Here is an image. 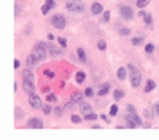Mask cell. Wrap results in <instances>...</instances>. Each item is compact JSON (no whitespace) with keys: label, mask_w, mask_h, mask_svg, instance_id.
Masks as SVG:
<instances>
[{"label":"cell","mask_w":159,"mask_h":140,"mask_svg":"<svg viewBox=\"0 0 159 140\" xmlns=\"http://www.w3.org/2000/svg\"><path fill=\"white\" fill-rule=\"evenodd\" d=\"M127 70H129V75H130V83H132L134 88H139L140 86V81H142V73L140 70L134 67V65H127Z\"/></svg>","instance_id":"6da1fadb"},{"label":"cell","mask_w":159,"mask_h":140,"mask_svg":"<svg viewBox=\"0 0 159 140\" xmlns=\"http://www.w3.org/2000/svg\"><path fill=\"white\" fill-rule=\"evenodd\" d=\"M46 50H48V45L43 43V41H38L35 45V48H33V56L38 59V62L46 59Z\"/></svg>","instance_id":"7a4b0ae2"},{"label":"cell","mask_w":159,"mask_h":140,"mask_svg":"<svg viewBox=\"0 0 159 140\" xmlns=\"http://www.w3.org/2000/svg\"><path fill=\"white\" fill-rule=\"evenodd\" d=\"M65 8L73 13H81V11H85V3L81 0H67Z\"/></svg>","instance_id":"3957f363"},{"label":"cell","mask_w":159,"mask_h":140,"mask_svg":"<svg viewBox=\"0 0 159 140\" xmlns=\"http://www.w3.org/2000/svg\"><path fill=\"white\" fill-rule=\"evenodd\" d=\"M127 111H129V115H127V118H130V120H132L137 126H143V121L140 120L139 118V115L135 113V108H134V105H127Z\"/></svg>","instance_id":"277c9868"},{"label":"cell","mask_w":159,"mask_h":140,"mask_svg":"<svg viewBox=\"0 0 159 140\" xmlns=\"http://www.w3.org/2000/svg\"><path fill=\"white\" fill-rule=\"evenodd\" d=\"M51 24L56 27V29H64L65 27V18L62 15H54L51 18Z\"/></svg>","instance_id":"5b68a950"},{"label":"cell","mask_w":159,"mask_h":140,"mask_svg":"<svg viewBox=\"0 0 159 140\" xmlns=\"http://www.w3.org/2000/svg\"><path fill=\"white\" fill-rule=\"evenodd\" d=\"M119 13H121V16H123L124 19H132V18H134V11H132V8H130V6H127V5H121V6H119Z\"/></svg>","instance_id":"8992f818"},{"label":"cell","mask_w":159,"mask_h":140,"mask_svg":"<svg viewBox=\"0 0 159 140\" xmlns=\"http://www.w3.org/2000/svg\"><path fill=\"white\" fill-rule=\"evenodd\" d=\"M29 102L33 108H41V99L35 94H29Z\"/></svg>","instance_id":"52a82bcc"},{"label":"cell","mask_w":159,"mask_h":140,"mask_svg":"<svg viewBox=\"0 0 159 140\" xmlns=\"http://www.w3.org/2000/svg\"><path fill=\"white\" fill-rule=\"evenodd\" d=\"M27 126H29V128H33V129H41L43 128V121L38 120V118H32V120H29Z\"/></svg>","instance_id":"ba28073f"},{"label":"cell","mask_w":159,"mask_h":140,"mask_svg":"<svg viewBox=\"0 0 159 140\" xmlns=\"http://www.w3.org/2000/svg\"><path fill=\"white\" fill-rule=\"evenodd\" d=\"M86 94H83V93H78V91H77V93H73L72 94V97H70V100H73L75 103H81L83 102V97H85Z\"/></svg>","instance_id":"9c48e42d"},{"label":"cell","mask_w":159,"mask_h":140,"mask_svg":"<svg viewBox=\"0 0 159 140\" xmlns=\"http://www.w3.org/2000/svg\"><path fill=\"white\" fill-rule=\"evenodd\" d=\"M24 91L27 94H33V91H35V86H33V81H24Z\"/></svg>","instance_id":"30bf717a"},{"label":"cell","mask_w":159,"mask_h":140,"mask_svg":"<svg viewBox=\"0 0 159 140\" xmlns=\"http://www.w3.org/2000/svg\"><path fill=\"white\" fill-rule=\"evenodd\" d=\"M80 110L83 111V113H92V107H91V105H88L86 102H81L80 103Z\"/></svg>","instance_id":"8fae6325"},{"label":"cell","mask_w":159,"mask_h":140,"mask_svg":"<svg viewBox=\"0 0 159 140\" xmlns=\"http://www.w3.org/2000/svg\"><path fill=\"white\" fill-rule=\"evenodd\" d=\"M48 50H50V53H51V56H60L62 53V50H59V48H56L54 45H48Z\"/></svg>","instance_id":"7c38bea8"},{"label":"cell","mask_w":159,"mask_h":140,"mask_svg":"<svg viewBox=\"0 0 159 140\" xmlns=\"http://www.w3.org/2000/svg\"><path fill=\"white\" fill-rule=\"evenodd\" d=\"M140 16L145 18V23H147L148 27H153V19H151V15H148V13H145V11H140Z\"/></svg>","instance_id":"4fadbf2b"},{"label":"cell","mask_w":159,"mask_h":140,"mask_svg":"<svg viewBox=\"0 0 159 140\" xmlns=\"http://www.w3.org/2000/svg\"><path fill=\"white\" fill-rule=\"evenodd\" d=\"M91 11H92V15H99V13H102L103 11V8H102V5L100 3H92V6H91Z\"/></svg>","instance_id":"5bb4252c"},{"label":"cell","mask_w":159,"mask_h":140,"mask_svg":"<svg viewBox=\"0 0 159 140\" xmlns=\"http://www.w3.org/2000/svg\"><path fill=\"white\" fill-rule=\"evenodd\" d=\"M22 80H24V81H33V73L30 72L29 68L22 72Z\"/></svg>","instance_id":"9a60e30c"},{"label":"cell","mask_w":159,"mask_h":140,"mask_svg":"<svg viewBox=\"0 0 159 140\" xmlns=\"http://www.w3.org/2000/svg\"><path fill=\"white\" fill-rule=\"evenodd\" d=\"M27 65H29V67H33V65H37V62H38V59L35 58V56H33V54H29V56H27Z\"/></svg>","instance_id":"2e32d148"},{"label":"cell","mask_w":159,"mask_h":140,"mask_svg":"<svg viewBox=\"0 0 159 140\" xmlns=\"http://www.w3.org/2000/svg\"><path fill=\"white\" fill-rule=\"evenodd\" d=\"M154 88H156V83L153 80H148L147 81V86H145V93H151Z\"/></svg>","instance_id":"e0dca14e"},{"label":"cell","mask_w":159,"mask_h":140,"mask_svg":"<svg viewBox=\"0 0 159 140\" xmlns=\"http://www.w3.org/2000/svg\"><path fill=\"white\" fill-rule=\"evenodd\" d=\"M77 54H78L80 62H86V53H85V50H83V48H78V50H77Z\"/></svg>","instance_id":"ac0fdd59"},{"label":"cell","mask_w":159,"mask_h":140,"mask_svg":"<svg viewBox=\"0 0 159 140\" xmlns=\"http://www.w3.org/2000/svg\"><path fill=\"white\" fill-rule=\"evenodd\" d=\"M108 91H110V85H108V83H105V85L102 86V89L99 91V96H100V97H102V96H107Z\"/></svg>","instance_id":"d6986e66"},{"label":"cell","mask_w":159,"mask_h":140,"mask_svg":"<svg viewBox=\"0 0 159 140\" xmlns=\"http://www.w3.org/2000/svg\"><path fill=\"white\" fill-rule=\"evenodd\" d=\"M143 40H145V37H135V38H132V45L134 46H137V45H140V43H143Z\"/></svg>","instance_id":"ffe728a7"},{"label":"cell","mask_w":159,"mask_h":140,"mask_svg":"<svg viewBox=\"0 0 159 140\" xmlns=\"http://www.w3.org/2000/svg\"><path fill=\"white\" fill-rule=\"evenodd\" d=\"M116 76H118V80H124V78H126V70H124V68H118Z\"/></svg>","instance_id":"44dd1931"},{"label":"cell","mask_w":159,"mask_h":140,"mask_svg":"<svg viewBox=\"0 0 159 140\" xmlns=\"http://www.w3.org/2000/svg\"><path fill=\"white\" fill-rule=\"evenodd\" d=\"M85 78H86V73L85 72H78L77 73V83H83V81H85Z\"/></svg>","instance_id":"7402d4cb"},{"label":"cell","mask_w":159,"mask_h":140,"mask_svg":"<svg viewBox=\"0 0 159 140\" xmlns=\"http://www.w3.org/2000/svg\"><path fill=\"white\" fill-rule=\"evenodd\" d=\"M123 97H124V93L121 89H116L115 91V100H119V99H123Z\"/></svg>","instance_id":"603a6c76"},{"label":"cell","mask_w":159,"mask_h":140,"mask_svg":"<svg viewBox=\"0 0 159 140\" xmlns=\"http://www.w3.org/2000/svg\"><path fill=\"white\" fill-rule=\"evenodd\" d=\"M148 3H150V0H137V6L139 8H145Z\"/></svg>","instance_id":"cb8c5ba5"},{"label":"cell","mask_w":159,"mask_h":140,"mask_svg":"<svg viewBox=\"0 0 159 140\" xmlns=\"http://www.w3.org/2000/svg\"><path fill=\"white\" fill-rule=\"evenodd\" d=\"M110 115L112 116L118 115V105H112V107H110Z\"/></svg>","instance_id":"d4e9b609"},{"label":"cell","mask_w":159,"mask_h":140,"mask_svg":"<svg viewBox=\"0 0 159 140\" xmlns=\"http://www.w3.org/2000/svg\"><path fill=\"white\" fill-rule=\"evenodd\" d=\"M97 48H99L100 51H105V50H107V45H105V41H103V40H100L99 43H97Z\"/></svg>","instance_id":"484cf974"},{"label":"cell","mask_w":159,"mask_h":140,"mask_svg":"<svg viewBox=\"0 0 159 140\" xmlns=\"http://www.w3.org/2000/svg\"><path fill=\"white\" fill-rule=\"evenodd\" d=\"M45 75H46V78H50V80H53L54 76H56L54 72H51V70H45Z\"/></svg>","instance_id":"4316f807"},{"label":"cell","mask_w":159,"mask_h":140,"mask_svg":"<svg viewBox=\"0 0 159 140\" xmlns=\"http://www.w3.org/2000/svg\"><path fill=\"white\" fill-rule=\"evenodd\" d=\"M46 100L48 102H56L57 100V97L54 96V94H48V97H46Z\"/></svg>","instance_id":"83f0119b"},{"label":"cell","mask_w":159,"mask_h":140,"mask_svg":"<svg viewBox=\"0 0 159 140\" xmlns=\"http://www.w3.org/2000/svg\"><path fill=\"white\" fill-rule=\"evenodd\" d=\"M95 118H97V115H95L94 111H92V113H88V115H86V120H88V121H91V120H95Z\"/></svg>","instance_id":"f1b7e54d"},{"label":"cell","mask_w":159,"mask_h":140,"mask_svg":"<svg viewBox=\"0 0 159 140\" xmlns=\"http://www.w3.org/2000/svg\"><path fill=\"white\" fill-rule=\"evenodd\" d=\"M50 8H51L50 5H43V6H41V13H43V15H48V11H50Z\"/></svg>","instance_id":"f546056e"},{"label":"cell","mask_w":159,"mask_h":140,"mask_svg":"<svg viewBox=\"0 0 159 140\" xmlns=\"http://www.w3.org/2000/svg\"><path fill=\"white\" fill-rule=\"evenodd\" d=\"M85 94H86L88 97H92V96H94V91H92V88H86Z\"/></svg>","instance_id":"4dcf8cb0"},{"label":"cell","mask_w":159,"mask_h":140,"mask_svg":"<svg viewBox=\"0 0 159 140\" xmlns=\"http://www.w3.org/2000/svg\"><path fill=\"white\" fill-rule=\"evenodd\" d=\"M145 51H147L148 54L153 53V51H154V46H153V45H147V46H145Z\"/></svg>","instance_id":"1f68e13d"},{"label":"cell","mask_w":159,"mask_h":140,"mask_svg":"<svg viewBox=\"0 0 159 140\" xmlns=\"http://www.w3.org/2000/svg\"><path fill=\"white\" fill-rule=\"evenodd\" d=\"M43 111L46 115H50L51 113V107H50V105H43Z\"/></svg>","instance_id":"d6a6232c"},{"label":"cell","mask_w":159,"mask_h":140,"mask_svg":"<svg viewBox=\"0 0 159 140\" xmlns=\"http://www.w3.org/2000/svg\"><path fill=\"white\" fill-rule=\"evenodd\" d=\"M102 19H103V23H107V21L110 19V13L105 11V13H103V16H102Z\"/></svg>","instance_id":"836d02e7"},{"label":"cell","mask_w":159,"mask_h":140,"mask_svg":"<svg viewBox=\"0 0 159 140\" xmlns=\"http://www.w3.org/2000/svg\"><path fill=\"white\" fill-rule=\"evenodd\" d=\"M72 121H73V123H80L81 118H80L78 115H72Z\"/></svg>","instance_id":"e575fe53"},{"label":"cell","mask_w":159,"mask_h":140,"mask_svg":"<svg viewBox=\"0 0 159 140\" xmlns=\"http://www.w3.org/2000/svg\"><path fill=\"white\" fill-rule=\"evenodd\" d=\"M73 103H75L73 100H70L68 103H65V110H72V108H73Z\"/></svg>","instance_id":"d590c367"},{"label":"cell","mask_w":159,"mask_h":140,"mask_svg":"<svg viewBox=\"0 0 159 140\" xmlns=\"http://www.w3.org/2000/svg\"><path fill=\"white\" fill-rule=\"evenodd\" d=\"M59 43H60L62 48H65V46H67V40H65V38H59Z\"/></svg>","instance_id":"8d00e7d4"},{"label":"cell","mask_w":159,"mask_h":140,"mask_svg":"<svg viewBox=\"0 0 159 140\" xmlns=\"http://www.w3.org/2000/svg\"><path fill=\"white\" fill-rule=\"evenodd\" d=\"M46 5H50L51 8H54V6H56V2H54V0H46Z\"/></svg>","instance_id":"74e56055"},{"label":"cell","mask_w":159,"mask_h":140,"mask_svg":"<svg viewBox=\"0 0 159 140\" xmlns=\"http://www.w3.org/2000/svg\"><path fill=\"white\" fill-rule=\"evenodd\" d=\"M16 116L18 118H22V110H21V108H16Z\"/></svg>","instance_id":"f35d334b"},{"label":"cell","mask_w":159,"mask_h":140,"mask_svg":"<svg viewBox=\"0 0 159 140\" xmlns=\"http://www.w3.org/2000/svg\"><path fill=\"white\" fill-rule=\"evenodd\" d=\"M129 33H130L129 29H121V35H129Z\"/></svg>","instance_id":"ab89813d"},{"label":"cell","mask_w":159,"mask_h":140,"mask_svg":"<svg viewBox=\"0 0 159 140\" xmlns=\"http://www.w3.org/2000/svg\"><path fill=\"white\" fill-rule=\"evenodd\" d=\"M54 113H56L57 116H60V115H62V110H60V108H56V110H54Z\"/></svg>","instance_id":"60d3db41"},{"label":"cell","mask_w":159,"mask_h":140,"mask_svg":"<svg viewBox=\"0 0 159 140\" xmlns=\"http://www.w3.org/2000/svg\"><path fill=\"white\" fill-rule=\"evenodd\" d=\"M13 65H15V68H18V67L21 65V62H19L18 59H16V61H15V64H13Z\"/></svg>","instance_id":"b9f144b4"},{"label":"cell","mask_w":159,"mask_h":140,"mask_svg":"<svg viewBox=\"0 0 159 140\" xmlns=\"http://www.w3.org/2000/svg\"><path fill=\"white\" fill-rule=\"evenodd\" d=\"M154 111L159 115V103H156V105H154Z\"/></svg>","instance_id":"7bdbcfd3"},{"label":"cell","mask_w":159,"mask_h":140,"mask_svg":"<svg viewBox=\"0 0 159 140\" xmlns=\"http://www.w3.org/2000/svg\"><path fill=\"white\" fill-rule=\"evenodd\" d=\"M41 89H43V93H50V88H48V86H45V88H41Z\"/></svg>","instance_id":"ee69618b"},{"label":"cell","mask_w":159,"mask_h":140,"mask_svg":"<svg viewBox=\"0 0 159 140\" xmlns=\"http://www.w3.org/2000/svg\"><path fill=\"white\" fill-rule=\"evenodd\" d=\"M102 120H105V121L108 123V121H110V118H108V116H105V115H102Z\"/></svg>","instance_id":"f6af8a7d"},{"label":"cell","mask_w":159,"mask_h":140,"mask_svg":"<svg viewBox=\"0 0 159 140\" xmlns=\"http://www.w3.org/2000/svg\"><path fill=\"white\" fill-rule=\"evenodd\" d=\"M15 15H16V16L19 15V6H16V8H15Z\"/></svg>","instance_id":"bcb514c9"}]
</instances>
